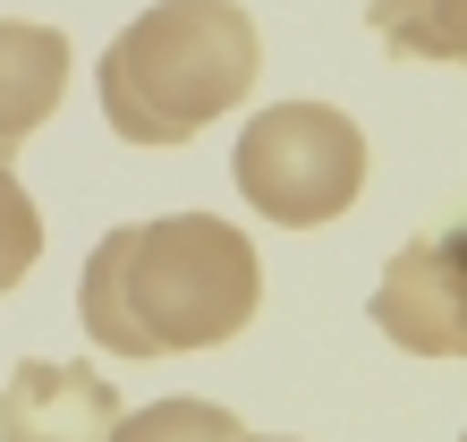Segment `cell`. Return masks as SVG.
Returning a JSON list of instances; mask_svg holds the SVG:
<instances>
[{
	"label": "cell",
	"instance_id": "obj_11",
	"mask_svg": "<svg viewBox=\"0 0 467 442\" xmlns=\"http://www.w3.org/2000/svg\"><path fill=\"white\" fill-rule=\"evenodd\" d=\"M459 442H467V434H459Z\"/></svg>",
	"mask_w": 467,
	"mask_h": 442
},
{
	"label": "cell",
	"instance_id": "obj_6",
	"mask_svg": "<svg viewBox=\"0 0 467 442\" xmlns=\"http://www.w3.org/2000/svg\"><path fill=\"white\" fill-rule=\"evenodd\" d=\"M68 94V35L35 17H0V162L35 136Z\"/></svg>",
	"mask_w": 467,
	"mask_h": 442
},
{
	"label": "cell",
	"instance_id": "obj_2",
	"mask_svg": "<svg viewBox=\"0 0 467 442\" xmlns=\"http://www.w3.org/2000/svg\"><path fill=\"white\" fill-rule=\"evenodd\" d=\"M255 68H264V35L238 0H153V9H136V26L111 35L94 94L119 145L161 153L204 136L222 110H238L255 94Z\"/></svg>",
	"mask_w": 467,
	"mask_h": 442
},
{
	"label": "cell",
	"instance_id": "obj_8",
	"mask_svg": "<svg viewBox=\"0 0 467 442\" xmlns=\"http://www.w3.org/2000/svg\"><path fill=\"white\" fill-rule=\"evenodd\" d=\"M246 426L230 417V408H213V400H153V408H119V426L111 442H238Z\"/></svg>",
	"mask_w": 467,
	"mask_h": 442
},
{
	"label": "cell",
	"instance_id": "obj_4",
	"mask_svg": "<svg viewBox=\"0 0 467 442\" xmlns=\"http://www.w3.org/2000/svg\"><path fill=\"white\" fill-rule=\"evenodd\" d=\"M374 332L408 357H467V221L400 247L374 281Z\"/></svg>",
	"mask_w": 467,
	"mask_h": 442
},
{
	"label": "cell",
	"instance_id": "obj_5",
	"mask_svg": "<svg viewBox=\"0 0 467 442\" xmlns=\"http://www.w3.org/2000/svg\"><path fill=\"white\" fill-rule=\"evenodd\" d=\"M119 392L94 366H60V357H26L0 383V442H111Z\"/></svg>",
	"mask_w": 467,
	"mask_h": 442
},
{
	"label": "cell",
	"instance_id": "obj_10",
	"mask_svg": "<svg viewBox=\"0 0 467 442\" xmlns=\"http://www.w3.org/2000/svg\"><path fill=\"white\" fill-rule=\"evenodd\" d=\"M238 442H264V434H238Z\"/></svg>",
	"mask_w": 467,
	"mask_h": 442
},
{
	"label": "cell",
	"instance_id": "obj_9",
	"mask_svg": "<svg viewBox=\"0 0 467 442\" xmlns=\"http://www.w3.org/2000/svg\"><path fill=\"white\" fill-rule=\"evenodd\" d=\"M35 256H43V213H35V196L17 187V171L0 162V298L35 272Z\"/></svg>",
	"mask_w": 467,
	"mask_h": 442
},
{
	"label": "cell",
	"instance_id": "obj_3",
	"mask_svg": "<svg viewBox=\"0 0 467 442\" xmlns=\"http://www.w3.org/2000/svg\"><path fill=\"white\" fill-rule=\"evenodd\" d=\"M230 171L272 230H323L366 187V128L332 102H272L246 120Z\"/></svg>",
	"mask_w": 467,
	"mask_h": 442
},
{
	"label": "cell",
	"instance_id": "obj_1",
	"mask_svg": "<svg viewBox=\"0 0 467 442\" xmlns=\"http://www.w3.org/2000/svg\"><path fill=\"white\" fill-rule=\"evenodd\" d=\"M264 264L255 238L230 230L222 213H161L102 230L77 281V323L111 357H187L222 349L255 323Z\"/></svg>",
	"mask_w": 467,
	"mask_h": 442
},
{
	"label": "cell",
	"instance_id": "obj_7",
	"mask_svg": "<svg viewBox=\"0 0 467 442\" xmlns=\"http://www.w3.org/2000/svg\"><path fill=\"white\" fill-rule=\"evenodd\" d=\"M366 26L391 60H451L467 68V0H366Z\"/></svg>",
	"mask_w": 467,
	"mask_h": 442
}]
</instances>
